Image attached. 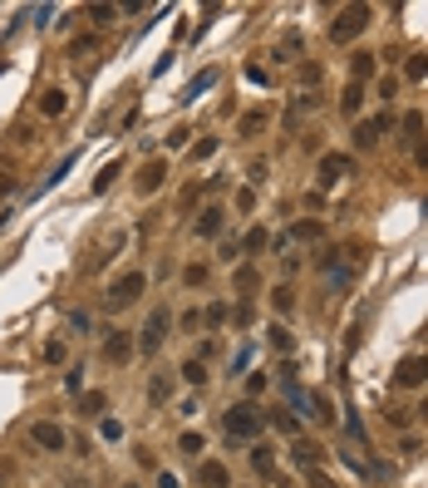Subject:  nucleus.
Here are the masks:
<instances>
[{"label": "nucleus", "instance_id": "1", "mask_svg": "<svg viewBox=\"0 0 428 488\" xmlns=\"http://www.w3.org/2000/svg\"><path fill=\"white\" fill-rule=\"evenodd\" d=\"M222 424H227V434H232V444H256L261 429H266V414H261L256 405H232V409L222 414Z\"/></svg>", "mask_w": 428, "mask_h": 488}, {"label": "nucleus", "instance_id": "2", "mask_svg": "<svg viewBox=\"0 0 428 488\" xmlns=\"http://www.w3.org/2000/svg\"><path fill=\"white\" fill-rule=\"evenodd\" d=\"M148 291V277H143V271H123V277L109 286V296H103V306H109V311H123V306H133L138 296Z\"/></svg>", "mask_w": 428, "mask_h": 488}, {"label": "nucleus", "instance_id": "3", "mask_svg": "<svg viewBox=\"0 0 428 488\" xmlns=\"http://www.w3.org/2000/svg\"><path fill=\"white\" fill-rule=\"evenodd\" d=\"M364 25H369V6H345V10L335 15V25H330V40H335V44H350Z\"/></svg>", "mask_w": 428, "mask_h": 488}, {"label": "nucleus", "instance_id": "4", "mask_svg": "<svg viewBox=\"0 0 428 488\" xmlns=\"http://www.w3.org/2000/svg\"><path fill=\"white\" fill-rule=\"evenodd\" d=\"M168 331H173V316H168V311H153V316L143 320V331H138V341H133V345H138L143 355H153L157 345L168 341Z\"/></svg>", "mask_w": 428, "mask_h": 488}, {"label": "nucleus", "instance_id": "5", "mask_svg": "<svg viewBox=\"0 0 428 488\" xmlns=\"http://www.w3.org/2000/svg\"><path fill=\"white\" fill-rule=\"evenodd\" d=\"M35 444H40V449H49V454H65L69 434H65L55 419H44V424H35Z\"/></svg>", "mask_w": 428, "mask_h": 488}, {"label": "nucleus", "instance_id": "6", "mask_svg": "<svg viewBox=\"0 0 428 488\" xmlns=\"http://www.w3.org/2000/svg\"><path fill=\"white\" fill-rule=\"evenodd\" d=\"M394 380H399V385H404V390H413V385H423V380H428V360H423V355H409V360H399V370H394Z\"/></svg>", "mask_w": 428, "mask_h": 488}, {"label": "nucleus", "instance_id": "7", "mask_svg": "<svg viewBox=\"0 0 428 488\" xmlns=\"http://www.w3.org/2000/svg\"><path fill=\"white\" fill-rule=\"evenodd\" d=\"M197 483H202V488H232V473H227V464H217V459H202V464H197Z\"/></svg>", "mask_w": 428, "mask_h": 488}, {"label": "nucleus", "instance_id": "8", "mask_svg": "<svg viewBox=\"0 0 428 488\" xmlns=\"http://www.w3.org/2000/svg\"><path fill=\"white\" fill-rule=\"evenodd\" d=\"M389 129H394V119H389V114L364 119V124L354 129V143H359V148H374V143H379V133H389Z\"/></svg>", "mask_w": 428, "mask_h": 488}, {"label": "nucleus", "instance_id": "9", "mask_svg": "<svg viewBox=\"0 0 428 488\" xmlns=\"http://www.w3.org/2000/svg\"><path fill=\"white\" fill-rule=\"evenodd\" d=\"M222 227H227V212H222V207H202V217H197V237L212 242V237H222Z\"/></svg>", "mask_w": 428, "mask_h": 488}, {"label": "nucleus", "instance_id": "10", "mask_svg": "<svg viewBox=\"0 0 428 488\" xmlns=\"http://www.w3.org/2000/svg\"><path fill=\"white\" fill-rule=\"evenodd\" d=\"M350 168H354L350 153H325V158H320V178H325V183H340Z\"/></svg>", "mask_w": 428, "mask_h": 488}, {"label": "nucleus", "instance_id": "11", "mask_svg": "<svg viewBox=\"0 0 428 488\" xmlns=\"http://www.w3.org/2000/svg\"><path fill=\"white\" fill-rule=\"evenodd\" d=\"M315 104H320V99H315L310 89H300V94L291 99V108H286V129H296V124H300L305 114H315Z\"/></svg>", "mask_w": 428, "mask_h": 488}, {"label": "nucleus", "instance_id": "12", "mask_svg": "<svg viewBox=\"0 0 428 488\" xmlns=\"http://www.w3.org/2000/svg\"><path fill=\"white\" fill-rule=\"evenodd\" d=\"M168 178V163L163 158H153V163H143V173H138V193H153L157 183Z\"/></svg>", "mask_w": 428, "mask_h": 488}, {"label": "nucleus", "instance_id": "13", "mask_svg": "<svg viewBox=\"0 0 428 488\" xmlns=\"http://www.w3.org/2000/svg\"><path fill=\"white\" fill-rule=\"evenodd\" d=\"M374 65H379V54H369V49H359L354 60H350V84H364V79L374 74Z\"/></svg>", "mask_w": 428, "mask_h": 488}, {"label": "nucleus", "instance_id": "14", "mask_svg": "<svg viewBox=\"0 0 428 488\" xmlns=\"http://www.w3.org/2000/svg\"><path fill=\"white\" fill-rule=\"evenodd\" d=\"M74 163H79V148L60 158V168H55V173H49V178H44V183L35 188V197H40V193H49V188H55V183H65V178H69V168H74Z\"/></svg>", "mask_w": 428, "mask_h": 488}, {"label": "nucleus", "instance_id": "15", "mask_svg": "<svg viewBox=\"0 0 428 488\" xmlns=\"http://www.w3.org/2000/svg\"><path fill=\"white\" fill-rule=\"evenodd\" d=\"M133 350H138V345H133V341H128V336L119 331V336H114L109 345H103V360H114V365H123V360H128Z\"/></svg>", "mask_w": 428, "mask_h": 488}, {"label": "nucleus", "instance_id": "16", "mask_svg": "<svg viewBox=\"0 0 428 488\" xmlns=\"http://www.w3.org/2000/svg\"><path fill=\"white\" fill-rule=\"evenodd\" d=\"M266 345H271L276 355H291L296 350V336L286 331V325H271V331H266Z\"/></svg>", "mask_w": 428, "mask_h": 488}, {"label": "nucleus", "instance_id": "17", "mask_svg": "<svg viewBox=\"0 0 428 488\" xmlns=\"http://www.w3.org/2000/svg\"><path fill=\"white\" fill-rule=\"evenodd\" d=\"M291 459H296L300 469H320V449H315V444H305V439H296V444H291Z\"/></svg>", "mask_w": 428, "mask_h": 488}, {"label": "nucleus", "instance_id": "18", "mask_svg": "<svg viewBox=\"0 0 428 488\" xmlns=\"http://www.w3.org/2000/svg\"><path fill=\"white\" fill-rule=\"evenodd\" d=\"M65 104H69V94H65V89H49V94L40 99V114H49V119H60V114H65Z\"/></svg>", "mask_w": 428, "mask_h": 488}, {"label": "nucleus", "instance_id": "19", "mask_svg": "<svg viewBox=\"0 0 428 488\" xmlns=\"http://www.w3.org/2000/svg\"><path fill=\"white\" fill-rule=\"evenodd\" d=\"M261 129H266V108H251V114H241V124H237L241 138H256Z\"/></svg>", "mask_w": 428, "mask_h": 488}, {"label": "nucleus", "instance_id": "20", "mask_svg": "<svg viewBox=\"0 0 428 488\" xmlns=\"http://www.w3.org/2000/svg\"><path fill=\"white\" fill-rule=\"evenodd\" d=\"M266 424H276L281 434H291V439H296V434H300V419H296L291 409H271V414H266Z\"/></svg>", "mask_w": 428, "mask_h": 488}, {"label": "nucleus", "instance_id": "21", "mask_svg": "<svg viewBox=\"0 0 428 488\" xmlns=\"http://www.w3.org/2000/svg\"><path fill=\"white\" fill-rule=\"evenodd\" d=\"M178 449H182V454H192V459H197V454H202V449H207V439H202V429H182V434H178Z\"/></svg>", "mask_w": 428, "mask_h": 488}, {"label": "nucleus", "instance_id": "22", "mask_svg": "<svg viewBox=\"0 0 428 488\" xmlns=\"http://www.w3.org/2000/svg\"><path fill=\"white\" fill-rule=\"evenodd\" d=\"M212 84H217V70H202V74L187 84V94H182V99H187V104H197V94H207Z\"/></svg>", "mask_w": 428, "mask_h": 488}, {"label": "nucleus", "instance_id": "23", "mask_svg": "<svg viewBox=\"0 0 428 488\" xmlns=\"http://www.w3.org/2000/svg\"><path fill=\"white\" fill-rule=\"evenodd\" d=\"M266 247H271V232H266V227H251V232H246V242H241V252H246V257H256V252H266Z\"/></svg>", "mask_w": 428, "mask_h": 488}, {"label": "nucleus", "instance_id": "24", "mask_svg": "<svg viewBox=\"0 0 428 488\" xmlns=\"http://www.w3.org/2000/svg\"><path fill=\"white\" fill-rule=\"evenodd\" d=\"M251 464H256V473H261V478H276V464H271V449H261V444H251Z\"/></svg>", "mask_w": 428, "mask_h": 488}, {"label": "nucleus", "instance_id": "25", "mask_svg": "<svg viewBox=\"0 0 428 488\" xmlns=\"http://www.w3.org/2000/svg\"><path fill=\"white\" fill-rule=\"evenodd\" d=\"M300 49H305V44H300V35H286V40L276 44V60H281V65H291V60H300Z\"/></svg>", "mask_w": 428, "mask_h": 488}, {"label": "nucleus", "instance_id": "26", "mask_svg": "<svg viewBox=\"0 0 428 488\" xmlns=\"http://www.w3.org/2000/svg\"><path fill=\"white\" fill-rule=\"evenodd\" d=\"M182 380H187V385H197V390H202V385H207V365H202L197 355H192V360H182Z\"/></svg>", "mask_w": 428, "mask_h": 488}, {"label": "nucleus", "instance_id": "27", "mask_svg": "<svg viewBox=\"0 0 428 488\" xmlns=\"http://www.w3.org/2000/svg\"><path fill=\"white\" fill-rule=\"evenodd\" d=\"M340 108H345V114L354 119L359 108H364V84H350V89H345V99H340Z\"/></svg>", "mask_w": 428, "mask_h": 488}, {"label": "nucleus", "instance_id": "28", "mask_svg": "<svg viewBox=\"0 0 428 488\" xmlns=\"http://www.w3.org/2000/svg\"><path fill=\"white\" fill-rule=\"evenodd\" d=\"M227 316H232V306H227V301H212V306L202 311V325H222Z\"/></svg>", "mask_w": 428, "mask_h": 488}, {"label": "nucleus", "instance_id": "29", "mask_svg": "<svg viewBox=\"0 0 428 488\" xmlns=\"http://www.w3.org/2000/svg\"><path fill=\"white\" fill-rule=\"evenodd\" d=\"M148 400H153V405H168V400H173V385H168V380H153V385H148Z\"/></svg>", "mask_w": 428, "mask_h": 488}, {"label": "nucleus", "instance_id": "30", "mask_svg": "<svg viewBox=\"0 0 428 488\" xmlns=\"http://www.w3.org/2000/svg\"><path fill=\"white\" fill-rule=\"evenodd\" d=\"M271 301H276V311H281V316H291V311H296V291H291V286H276V296H271Z\"/></svg>", "mask_w": 428, "mask_h": 488}, {"label": "nucleus", "instance_id": "31", "mask_svg": "<svg viewBox=\"0 0 428 488\" xmlns=\"http://www.w3.org/2000/svg\"><path fill=\"white\" fill-rule=\"evenodd\" d=\"M409 79H428V54H409Z\"/></svg>", "mask_w": 428, "mask_h": 488}, {"label": "nucleus", "instance_id": "32", "mask_svg": "<svg viewBox=\"0 0 428 488\" xmlns=\"http://www.w3.org/2000/svg\"><path fill=\"white\" fill-rule=\"evenodd\" d=\"M114 178H119V163H109V168H103V173L94 178V193H109V188H114Z\"/></svg>", "mask_w": 428, "mask_h": 488}, {"label": "nucleus", "instance_id": "33", "mask_svg": "<svg viewBox=\"0 0 428 488\" xmlns=\"http://www.w3.org/2000/svg\"><path fill=\"white\" fill-rule=\"evenodd\" d=\"M182 282H187V286H202V282H207V266H202V261H192V266L182 271Z\"/></svg>", "mask_w": 428, "mask_h": 488}, {"label": "nucleus", "instance_id": "34", "mask_svg": "<svg viewBox=\"0 0 428 488\" xmlns=\"http://www.w3.org/2000/svg\"><path fill=\"white\" fill-rule=\"evenodd\" d=\"M217 148H222V138H202V143L192 148V158L202 163V158H212V153H217Z\"/></svg>", "mask_w": 428, "mask_h": 488}, {"label": "nucleus", "instance_id": "35", "mask_svg": "<svg viewBox=\"0 0 428 488\" xmlns=\"http://www.w3.org/2000/svg\"><path fill=\"white\" fill-rule=\"evenodd\" d=\"M99 434H103V439H123V424H119V419H103Z\"/></svg>", "mask_w": 428, "mask_h": 488}, {"label": "nucleus", "instance_id": "36", "mask_svg": "<svg viewBox=\"0 0 428 488\" xmlns=\"http://www.w3.org/2000/svg\"><path fill=\"white\" fill-rule=\"evenodd\" d=\"M404 133L418 138V133H423V114H404Z\"/></svg>", "mask_w": 428, "mask_h": 488}, {"label": "nucleus", "instance_id": "37", "mask_svg": "<svg viewBox=\"0 0 428 488\" xmlns=\"http://www.w3.org/2000/svg\"><path fill=\"white\" fill-rule=\"evenodd\" d=\"M44 360L60 365V360H65V341H49V345H44Z\"/></svg>", "mask_w": 428, "mask_h": 488}, {"label": "nucleus", "instance_id": "38", "mask_svg": "<svg viewBox=\"0 0 428 488\" xmlns=\"http://www.w3.org/2000/svg\"><path fill=\"white\" fill-rule=\"evenodd\" d=\"M237 286H241V291L256 286V266H241V271H237Z\"/></svg>", "mask_w": 428, "mask_h": 488}, {"label": "nucleus", "instance_id": "39", "mask_svg": "<svg viewBox=\"0 0 428 488\" xmlns=\"http://www.w3.org/2000/svg\"><path fill=\"white\" fill-rule=\"evenodd\" d=\"M65 390H69V395L84 390V370H69V375H65Z\"/></svg>", "mask_w": 428, "mask_h": 488}, {"label": "nucleus", "instance_id": "40", "mask_svg": "<svg viewBox=\"0 0 428 488\" xmlns=\"http://www.w3.org/2000/svg\"><path fill=\"white\" fill-rule=\"evenodd\" d=\"M246 365H251V345H246V350H237V355H232V375H241V370H246Z\"/></svg>", "mask_w": 428, "mask_h": 488}, {"label": "nucleus", "instance_id": "41", "mask_svg": "<svg viewBox=\"0 0 428 488\" xmlns=\"http://www.w3.org/2000/svg\"><path fill=\"white\" fill-rule=\"evenodd\" d=\"M79 409H84V414H99V409H103V395H84Z\"/></svg>", "mask_w": 428, "mask_h": 488}, {"label": "nucleus", "instance_id": "42", "mask_svg": "<svg viewBox=\"0 0 428 488\" xmlns=\"http://www.w3.org/2000/svg\"><path fill=\"white\" fill-rule=\"evenodd\" d=\"M89 325H94V320H89L84 311H74V316H69V331H79V336H84V331H89Z\"/></svg>", "mask_w": 428, "mask_h": 488}, {"label": "nucleus", "instance_id": "43", "mask_svg": "<svg viewBox=\"0 0 428 488\" xmlns=\"http://www.w3.org/2000/svg\"><path fill=\"white\" fill-rule=\"evenodd\" d=\"M310 488H340V483H335V478H325L320 469H310Z\"/></svg>", "mask_w": 428, "mask_h": 488}, {"label": "nucleus", "instance_id": "44", "mask_svg": "<svg viewBox=\"0 0 428 488\" xmlns=\"http://www.w3.org/2000/svg\"><path fill=\"white\" fill-rule=\"evenodd\" d=\"M320 232H325L320 222H296V237H320Z\"/></svg>", "mask_w": 428, "mask_h": 488}, {"label": "nucleus", "instance_id": "45", "mask_svg": "<svg viewBox=\"0 0 428 488\" xmlns=\"http://www.w3.org/2000/svg\"><path fill=\"white\" fill-rule=\"evenodd\" d=\"M232 320H237V325H251V306H246V301H241V306H232Z\"/></svg>", "mask_w": 428, "mask_h": 488}, {"label": "nucleus", "instance_id": "46", "mask_svg": "<svg viewBox=\"0 0 428 488\" xmlns=\"http://www.w3.org/2000/svg\"><path fill=\"white\" fill-rule=\"evenodd\" d=\"M89 15H94L99 25H109V15H114V6H89Z\"/></svg>", "mask_w": 428, "mask_h": 488}, {"label": "nucleus", "instance_id": "47", "mask_svg": "<svg viewBox=\"0 0 428 488\" xmlns=\"http://www.w3.org/2000/svg\"><path fill=\"white\" fill-rule=\"evenodd\" d=\"M266 390V375H246V395H261Z\"/></svg>", "mask_w": 428, "mask_h": 488}, {"label": "nucleus", "instance_id": "48", "mask_svg": "<svg viewBox=\"0 0 428 488\" xmlns=\"http://www.w3.org/2000/svg\"><path fill=\"white\" fill-rule=\"evenodd\" d=\"M157 488H178V473H157Z\"/></svg>", "mask_w": 428, "mask_h": 488}, {"label": "nucleus", "instance_id": "49", "mask_svg": "<svg viewBox=\"0 0 428 488\" xmlns=\"http://www.w3.org/2000/svg\"><path fill=\"white\" fill-rule=\"evenodd\" d=\"M6 193H15V178H6V173H0V197H6Z\"/></svg>", "mask_w": 428, "mask_h": 488}, {"label": "nucleus", "instance_id": "50", "mask_svg": "<svg viewBox=\"0 0 428 488\" xmlns=\"http://www.w3.org/2000/svg\"><path fill=\"white\" fill-rule=\"evenodd\" d=\"M418 163H423V168H428V143H418Z\"/></svg>", "mask_w": 428, "mask_h": 488}, {"label": "nucleus", "instance_id": "51", "mask_svg": "<svg viewBox=\"0 0 428 488\" xmlns=\"http://www.w3.org/2000/svg\"><path fill=\"white\" fill-rule=\"evenodd\" d=\"M418 414H423V419H428V405H423V409H418Z\"/></svg>", "mask_w": 428, "mask_h": 488}, {"label": "nucleus", "instance_id": "52", "mask_svg": "<svg viewBox=\"0 0 428 488\" xmlns=\"http://www.w3.org/2000/svg\"><path fill=\"white\" fill-rule=\"evenodd\" d=\"M128 488H138V483H128Z\"/></svg>", "mask_w": 428, "mask_h": 488}]
</instances>
